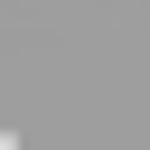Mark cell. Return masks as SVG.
Here are the masks:
<instances>
[{
    "mask_svg": "<svg viewBox=\"0 0 150 150\" xmlns=\"http://www.w3.org/2000/svg\"><path fill=\"white\" fill-rule=\"evenodd\" d=\"M0 150H19V131H0Z\"/></svg>",
    "mask_w": 150,
    "mask_h": 150,
    "instance_id": "1",
    "label": "cell"
}]
</instances>
